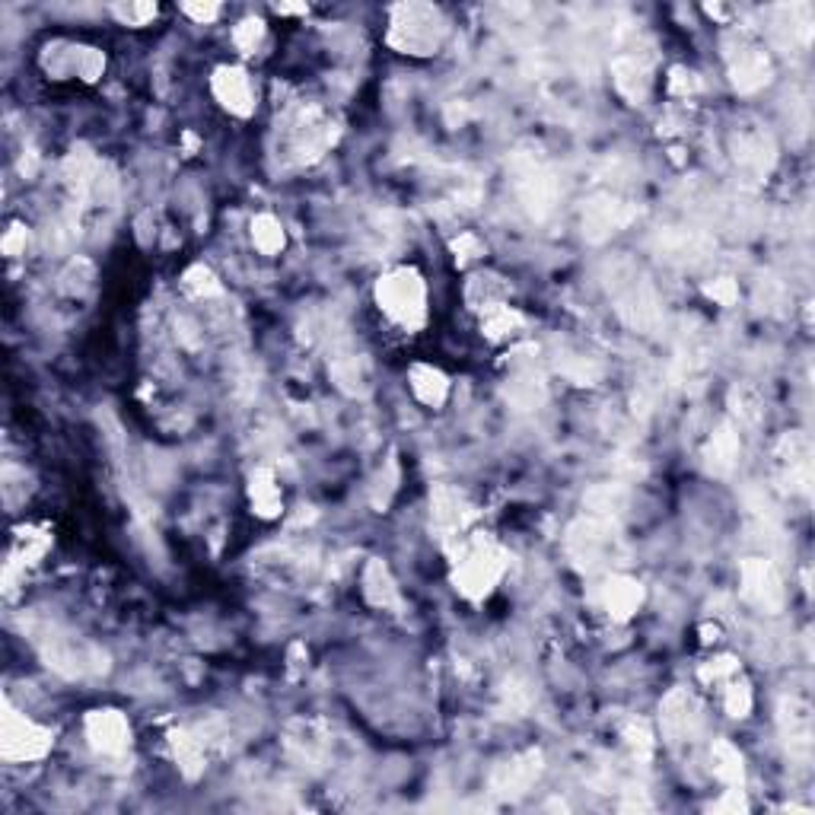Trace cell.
Listing matches in <instances>:
<instances>
[{"label":"cell","mask_w":815,"mask_h":815,"mask_svg":"<svg viewBox=\"0 0 815 815\" xmlns=\"http://www.w3.org/2000/svg\"><path fill=\"white\" fill-rule=\"evenodd\" d=\"M504 564H507V554L494 542H488V539L465 542L459 551V564H456V586L472 599L488 596L494 583L500 580V574H504Z\"/></svg>","instance_id":"6da1fadb"},{"label":"cell","mask_w":815,"mask_h":815,"mask_svg":"<svg viewBox=\"0 0 815 815\" xmlns=\"http://www.w3.org/2000/svg\"><path fill=\"white\" fill-rule=\"evenodd\" d=\"M513 176H516L519 201L526 204V211L535 220H545L554 211V204H558V195H561L554 172L539 160V156L519 153L516 160H513Z\"/></svg>","instance_id":"7a4b0ae2"},{"label":"cell","mask_w":815,"mask_h":815,"mask_svg":"<svg viewBox=\"0 0 815 815\" xmlns=\"http://www.w3.org/2000/svg\"><path fill=\"white\" fill-rule=\"evenodd\" d=\"M376 297L395 322L418 325L424 319V284L418 271H392L376 287Z\"/></svg>","instance_id":"3957f363"},{"label":"cell","mask_w":815,"mask_h":815,"mask_svg":"<svg viewBox=\"0 0 815 815\" xmlns=\"http://www.w3.org/2000/svg\"><path fill=\"white\" fill-rule=\"evenodd\" d=\"M567 548L574 554V561L580 567H599L605 561V554L612 548V526L609 519H599V516H586L580 523L570 526L567 532Z\"/></svg>","instance_id":"277c9868"},{"label":"cell","mask_w":815,"mask_h":815,"mask_svg":"<svg viewBox=\"0 0 815 815\" xmlns=\"http://www.w3.org/2000/svg\"><path fill=\"white\" fill-rule=\"evenodd\" d=\"M742 596L761 612H780L784 605V586H780L777 567L765 558H749L742 564Z\"/></svg>","instance_id":"5b68a950"},{"label":"cell","mask_w":815,"mask_h":815,"mask_svg":"<svg viewBox=\"0 0 815 815\" xmlns=\"http://www.w3.org/2000/svg\"><path fill=\"white\" fill-rule=\"evenodd\" d=\"M618 312L624 322L640 328V332H653L660 325V300H656L653 287L637 274H631L628 284L618 287Z\"/></svg>","instance_id":"8992f818"},{"label":"cell","mask_w":815,"mask_h":815,"mask_svg":"<svg viewBox=\"0 0 815 815\" xmlns=\"http://www.w3.org/2000/svg\"><path fill=\"white\" fill-rule=\"evenodd\" d=\"M660 720L669 742H685L701 730V704L691 691L675 688L669 691L660 707Z\"/></svg>","instance_id":"52a82bcc"},{"label":"cell","mask_w":815,"mask_h":815,"mask_svg":"<svg viewBox=\"0 0 815 815\" xmlns=\"http://www.w3.org/2000/svg\"><path fill=\"white\" fill-rule=\"evenodd\" d=\"M777 465H780V481L787 484L793 494H809L812 484V449L803 433H790L777 446Z\"/></svg>","instance_id":"ba28073f"},{"label":"cell","mask_w":815,"mask_h":815,"mask_svg":"<svg viewBox=\"0 0 815 815\" xmlns=\"http://www.w3.org/2000/svg\"><path fill=\"white\" fill-rule=\"evenodd\" d=\"M48 749H51V733L36 723H29L26 717H16L10 710L4 720V755L29 761V758H42Z\"/></svg>","instance_id":"9c48e42d"},{"label":"cell","mask_w":815,"mask_h":815,"mask_svg":"<svg viewBox=\"0 0 815 815\" xmlns=\"http://www.w3.org/2000/svg\"><path fill=\"white\" fill-rule=\"evenodd\" d=\"M631 217H634V207H628V204L612 198V195H599V198L589 201L586 211H583V233H586V239L602 242V239H609L612 233H618Z\"/></svg>","instance_id":"30bf717a"},{"label":"cell","mask_w":815,"mask_h":815,"mask_svg":"<svg viewBox=\"0 0 815 815\" xmlns=\"http://www.w3.org/2000/svg\"><path fill=\"white\" fill-rule=\"evenodd\" d=\"M542 774V755L539 752H526L513 761H504L494 774H491V790L504 800H516L523 796L535 780Z\"/></svg>","instance_id":"8fae6325"},{"label":"cell","mask_w":815,"mask_h":815,"mask_svg":"<svg viewBox=\"0 0 815 815\" xmlns=\"http://www.w3.org/2000/svg\"><path fill=\"white\" fill-rule=\"evenodd\" d=\"M777 720H780V733H784L790 752L809 755V749H812V710H809V704L790 695L780 701Z\"/></svg>","instance_id":"7c38bea8"},{"label":"cell","mask_w":815,"mask_h":815,"mask_svg":"<svg viewBox=\"0 0 815 815\" xmlns=\"http://www.w3.org/2000/svg\"><path fill=\"white\" fill-rule=\"evenodd\" d=\"M86 733H90L96 749L106 752V755L125 752L128 742H131L128 723L121 714H115V710H96V714H90V720H86Z\"/></svg>","instance_id":"4fadbf2b"},{"label":"cell","mask_w":815,"mask_h":815,"mask_svg":"<svg viewBox=\"0 0 815 815\" xmlns=\"http://www.w3.org/2000/svg\"><path fill=\"white\" fill-rule=\"evenodd\" d=\"M214 93L217 99L236 115H249L252 112V90H249V77L239 71V67H220L214 74Z\"/></svg>","instance_id":"5bb4252c"},{"label":"cell","mask_w":815,"mask_h":815,"mask_svg":"<svg viewBox=\"0 0 815 815\" xmlns=\"http://www.w3.org/2000/svg\"><path fill=\"white\" fill-rule=\"evenodd\" d=\"M739 449H742V443H739L736 427L720 424L717 433H714V437H710L707 446H704V462H707V468H710L714 475H730V472H733V465H736V459H739Z\"/></svg>","instance_id":"9a60e30c"},{"label":"cell","mask_w":815,"mask_h":815,"mask_svg":"<svg viewBox=\"0 0 815 815\" xmlns=\"http://www.w3.org/2000/svg\"><path fill=\"white\" fill-rule=\"evenodd\" d=\"M771 80V61L765 51L758 48H742L739 58L733 61V83L739 93H752L761 90Z\"/></svg>","instance_id":"2e32d148"},{"label":"cell","mask_w":815,"mask_h":815,"mask_svg":"<svg viewBox=\"0 0 815 815\" xmlns=\"http://www.w3.org/2000/svg\"><path fill=\"white\" fill-rule=\"evenodd\" d=\"M468 516L472 513H468V504L462 500V494L449 491V488H440L437 494H433V523H437L440 532H446V535L462 532Z\"/></svg>","instance_id":"e0dca14e"},{"label":"cell","mask_w":815,"mask_h":815,"mask_svg":"<svg viewBox=\"0 0 815 815\" xmlns=\"http://www.w3.org/2000/svg\"><path fill=\"white\" fill-rule=\"evenodd\" d=\"M736 160L742 166H752L755 172H768L774 163V144L768 134L761 131H745L736 137Z\"/></svg>","instance_id":"ac0fdd59"},{"label":"cell","mask_w":815,"mask_h":815,"mask_svg":"<svg viewBox=\"0 0 815 815\" xmlns=\"http://www.w3.org/2000/svg\"><path fill=\"white\" fill-rule=\"evenodd\" d=\"M602 599H605V609H609L615 618H628L637 612L640 599H644V589H640V583H634V580L615 577L602 586Z\"/></svg>","instance_id":"d6986e66"},{"label":"cell","mask_w":815,"mask_h":815,"mask_svg":"<svg viewBox=\"0 0 815 815\" xmlns=\"http://www.w3.org/2000/svg\"><path fill=\"white\" fill-rule=\"evenodd\" d=\"M507 398L519 408V411H532L545 402V383H542V373H535V367L529 370H519L513 376V383L507 389Z\"/></svg>","instance_id":"ffe728a7"},{"label":"cell","mask_w":815,"mask_h":815,"mask_svg":"<svg viewBox=\"0 0 815 815\" xmlns=\"http://www.w3.org/2000/svg\"><path fill=\"white\" fill-rule=\"evenodd\" d=\"M363 593H367V599L373 605H379V609H395V605H398V589H395V583L389 577V570L379 561H373L367 567V577H363Z\"/></svg>","instance_id":"44dd1931"},{"label":"cell","mask_w":815,"mask_h":815,"mask_svg":"<svg viewBox=\"0 0 815 815\" xmlns=\"http://www.w3.org/2000/svg\"><path fill=\"white\" fill-rule=\"evenodd\" d=\"M710 761H714V774L723 780V784L730 787H742V777H745V768H742V755L733 742H714V749H710Z\"/></svg>","instance_id":"7402d4cb"},{"label":"cell","mask_w":815,"mask_h":815,"mask_svg":"<svg viewBox=\"0 0 815 815\" xmlns=\"http://www.w3.org/2000/svg\"><path fill=\"white\" fill-rule=\"evenodd\" d=\"M411 389H414V395H418L424 405H440L443 398H446L449 383H446V376H443L440 370H433V367H414V373H411Z\"/></svg>","instance_id":"603a6c76"},{"label":"cell","mask_w":815,"mask_h":815,"mask_svg":"<svg viewBox=\"0 0 815 815\" xmlns=\"http://www.w3.org/2000/svg\"><path fill=\"white\" fill-rule=\"evenodd\" d=\"M249 494H252L255 510L262 516H277V510H281V491L274 488V475L265 472V468H258V472L252 475Z\"/></svg>","instance_id":"cb8c5ba5"},{"label":"cell","mask_w":815,"mask_h":815,"mask_svg":"<svg viewBox=\"0 0 815 815\" xmlns=\"http://www.w3.org/2000/svg\"><path fill=\"white\" fill-rule=\"evenodd\" d=\"M252 239L262 252L274 255V252H281V246H284V230L274 217L262 214V217H255V223H252Z\"/></svg>","instance_id":"d4e9b609"},{"label":"cell","mask_w":815,"mask_h":815,"mask_svg":"<svg viewBox=\"0 0 815 815\" xmlns=\"http://www.w3.org/2000/svg\"><path fill=\"white\" fill-rule=\"evenodd\" d=\"M172 745H176V758L179 765L188 771V774H198L204 768V742L188 736V733H176L172 736Z\"/></svg>","instance_id":"484cf974"},{"label":"cell","mask_w":815,"mask_h":815,"mask_svg":"<svg viewBox=\"0 0 815 815\" xmlns=\"http://www.w3.org/2000/svg\"><path fill=\"white\" fill-rule=\"evenodd\" d=\"M726 710H730L733 717H745L752 710V688L749 682H742L739 675H733V679L726 682Z\"/></svg>","instance_id":"4316f807"},{"label":"cell","mask_w":815,"mask_h":815,"mask_svg":"<svg viewBox=\"0 0 815 815\" xmlns=\"http://www.w3.org/2000/svg\"><path fill=\"white\" fill-rule=\"evenodd\" d=\"M519 325V316L513 309L507 306H488V319H484V328H488V335L491 338H504L507 332H513V328Z\"/></svg>","instance_id":"83f0119b"},{"label":"cell","mask_w":815,"mask_h":815,"mask_svg":"<svg viewBox=\"0 0 815 815\" xmlns=\"http://www.w3.org/2000/svg\"><path fill=\"white\" fill-rule=\"evenodd\" d=\"M733 405L742 424H758L761 421V398L752 389H736L733 392Z\"/></svg>","instance_id":"f1b7e54d"},{"label":"cell","mask_w":815,"mask_h":815,"mask_svg":"<svg viewBox=\"0 0 815 815\" xmlns=\"http://www.w3.org/2000/svg\"><path fill=\"white\" fill-rule=\"evenodd\" d=\"M733 675H739V663L733 660V656H720V660H710L701 669V679L704 682H730Z\"/></svg>","instance_id":"f546056e"},{"label":"cell","mask_w":815,"mask_h":815,"mask_svg":"<svg viewBox=\"0 0 815 815\" xmlns=\"http://www.w3.org/2000/svg\"><path fill=\"white\" fill-rule=\"evenodd\" d=\"M185 287L195 293V297H204V293H217L220 284H217V277L207 271V268H192L185 274Z\"/></svg>","instance_id":"4dcf8cb0"},{"label":"cell","mask_w":815,"mask_h":815,"mask_svg":"<svg viewBox=\"0 0 815 815\" xmlns=\"http://www.w3.org/2000/svg\"><path fill=\"white\" fill-rule=\"evenodd\" d=\"M628 745H631V752L637 755V758H650V752H653V739H650V733H647V726L644 723H634L628 733Z\"/></svg>","instance_id":"1f68e13d"},{"label":"cell","mask_w":815,"mask_h":815,"mask_svg":"<svg viewBox=\"0 0 815 815\" xmlns=\"http://www.w3.org/2000/svg\"><path fill=\"white\" fill-rule=\"evenodd\" d=\"M265 29H262V20H246L239 29H236V45L242 51H255V45L262 42Z\"/></svg>","instance_id":"d6a6232c"},{"label":"cell","mask_w":815,"mask_h":815,"mask_svg":"<svg viewBox=\"0 0 815 815\" xmlns=\"http://www.w3.org/2000/svg\"><path fill=\"white\" fill-rule=\"evenodd\" d=\"M504 701H507L510 710H516V714H519V710H526V707H529L532 698H529V691H526L523 685H507V688H504Z\"/></svg>","instance_id":"836d02e7"},{"label":"cell","mask_w":815,"mask_h":815,"mask_svg":"<svg viewBox=\"0 0 815 815\" xmlns=\"http://www.w3.org/2000/svg\"><path fill=\"white\" fill-rule=\"evenodd\" d=\"M707 293H710V297H714V300H720L723 306H730V303L739 297L736 284H733V281H726V277H723L720 284H710V287H707Z\"/></svg>","instance_id":"e575fe53"},{"label":"cell","mask_w":815,"mask_h":815,"mask_svg":"<svg viewBox=\"0 0 815 815\" xmlns=\"http://www.w3.org/2000/svg\"><path fill=\"white\" fill-rule=\"evenodd\" d=\"M121 16H134V20H147L156 13V7H131V10H118Z\"/></svg>","instance_id":"d590c367"},{"label":"cell","mask_w":815,"mask_h":815,"mask_svg":"<svg viewBox=\"0 0 815 815\" xmlns=\"http://www.w3.org/2000/svg\"><path fill=\"white\" fill-rule=\"evenodd\" d=\"M188 13L195 16V20H214L217 16V7H185Z\"/></svg>","instance_id":"8d00e7d4"}]
</instances>
